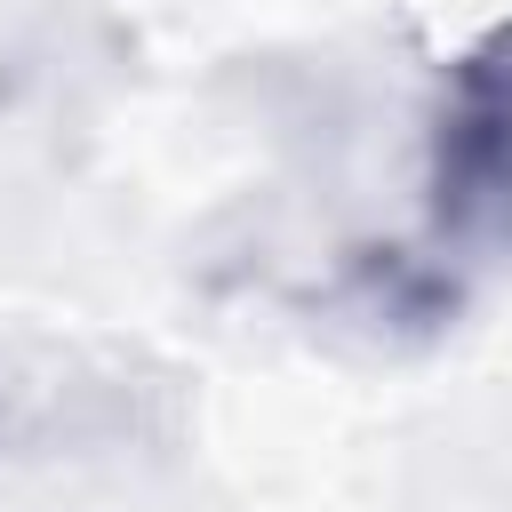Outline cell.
<instances>
[{"mask_svg":"<svg viewBox=\"0 0 512 512\" xmlns=\"http://www.w3.org/2000/svg\"><path fill=\"white\" fill-rule=\"evenodd\" d=\"M424 216L440 248L512 256V24L448 64L424 144Z\"/></svg>","mask_w":512,"mask_h":512,"instance_id":"obj_1","label":"cell"}]
</instances>
